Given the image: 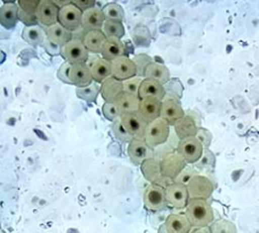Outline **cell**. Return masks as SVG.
Instances as JSON below:
<instances>
[{"label":"cell","mask_w":259,"mask_h":233,"mask_svg":"<svg viewBox=\"0 0 259 233\" xmlns=\"http://www.w3.org/2000/svg\"><path fill=\"white\" fill-rule=\"evenodd\" d=\"M185 215L192 226L204 227L213 223V210L207 200L192 199L186 207Z\"/></svg>","instance_id":"obj_1"},{"label":"cell","mask_w":259,"mask_h":233,"mask_svg":"<svg viewBox=\"0 0 259 233\" xmlns=\"http://www.w3.org/2000/svg\"><path fill=\"white\" fill-rule=\"evenodd\" d=\"M169 136H170V124L164 119L159 118L147 125L145 142L152 149H157L168 141Z\"/></svg>","instance_id":"obj_2"},{"label":"cell","mask_w":259,"mask_h":233,"mask_svg":"<svg viewBox=\"0 0 259 233\" xmlns=\"http://www.w3.org/2000/svg\"><path fill=\"white\" fill-rule=\"evenodd\" d=\"M160 162H161V160L155 157L147 159L141 165V169L143 176H144L147 181L151 182V185H157L166 189L167 187L171 186L172 183L175 182H174L171 179L163 176Z\"/></svg>","instance_id":"obj_3"},{"label":"cell","mask_w":259,"mask_h":233,"mask_svg":"<svg viewBox=\"0 0 259 233\" xmlns=\"http://www.w3.org/2000/svg\"><path fill=\"white\" fill-rule=\"evenodd\" d=\"M61 55L70 64H84L89 58V51L81 39H72L61 48Z\"/></svg>","instance_id":"obj_4"},{"label":"cell","mask_w":259,"mask_h":233,"mask_svg":"<svg viewBox=\"0 0 259 233\" xmlns=\"http://www.w3.org/2000/svg\"><path fill=\"white\" fill-rule=\"evenodd\" d=\"M82 14L83 12L71 3L70 5H66L60 10L59 23L70 32L74 33L75 31L82 28Z\"/></svg>","instance_id":"obj_5"},{"label":"cell","mask_w":259,"mask_h":233,"mask_svg":"<svg viewBox=\"0 0 259 233\" xmlns=\"http://www.w3.org/2000/svg\"><path fill=\"white\" fill-rule=\"evenodd\" d=\"M144 205L151 212H158L167 207L166 189L157 185H150L144 192Z\"/></svg>","instance_id":"obj_6"},{"label":"cell","mask_w":259,"mask_h":233,"mask_svg":"<svg viewBox=\"0 0 259 233\" xmlns=\"http://www.w3.org/2000/svg\"><path fill=\"white\" fill-rule=\"evenodd\" d=\"M187 191H189L190 200L192 199H204L207 200L212 195L215 189L212 182L207 177L196 176L189 182Z\"/></svg>","instance_id":"obj_7"},{"label":"cell","mask_w":259,"mask_h":233,"mask_svg":"<svg viewBox=\"0 0 259 233\" xmlns=\"http://www.w3.org/2000/svg\"><path fill=\"white\" fill-rule=\"evenodd\" d=\"M203 146L195 137L181 140L177 151L187 164H195L203 154Z\"/></svg>","instance_id":"obj_8"},{"label":"cell","mask_w":259,"mask_h":233,"mask_svg":"<svg viewBox=\"0 0 259 233\" xmlns=\"http://www.w3.org/2000/svg\"><path fill=\"white\" fill-rule=\"evenodd\" d=\"M160 164H161V171L163 176L171 179V180H175L183 169L187 166L185 159L178 154V151H172L167 156H164Z\"/></svg>","instance_id":"obj_9"},{"label":"cell","mask_w":259,"mask_h":233,"mask_svg":"<svg viewBox=\"0 0 259 233\" xmlns=\"http://www.w3.org/2000/svg\"><path fill=\"white\" fill-rule=\"evenodd\" d=\"M38 23L46 28L59 23L60 8L57 7L53 0H40L37 10Z\"/></svg>","instance_id":"obj_10"},{"label":"cell","mask_w":259,"mask_h":233,"mask_svg":"<svg viewBox=\"0 0 259 233\" xmlns=\"http://www.w3.org/2000/svg\"><path fill=\"white\" fill-rule=\"evenodd\" d=\"M128 156L134 165H142L147 159L154 158V149L145 142V140H134L128 146Z\"/></svg>","instance_id":"obj_11"},{"label":"cell","mask_w":259,"mask_h":233,"mask_svg":"<svg viewBox=\"0 0 259 233\" xmlns=\"http://www.w3.org/2000/svg\"><path fill=\"white\" fill-rule=\"evenodd\" d=\"M185 116V111L183 109L181 102L178 99L171 97H164L161 104V113L160 118H162L174 127L178 121Z\"/></svg>","instance_id":"obj_12"},{"label":"cell","mask_w":259,"mask_h":233,"mask_svg":"<svg viewBox=\"0 0 259 233\" xmlns=\"http://www.w3.org/2000/svg\"><path fill=\"white\" fill-rule=\"evenodd\" d=\"M166 198L168 205L174 208H185L190 203V196L187 187L180 183H172L166 188Z\"/></svg>","instance_id":"obj_13"},{"label":"cell","mask_w":259,"mask_h":233,"mask_svg":"<svg viewBox=\"0 0 259 233\" xmlns=\"http://www.w3.org/2000/svg\"><path fill=\"white\" fill-rule=\"evenodd\" d=\"M120 120H121L123 127L127 129V131L132 134L134 139H137V140H145L146 129L149 124L141 118L140 114L133 113L121 115Z\"/></svg>","instance_id":"obj_14"},{"label":"cell","mask_w":259,"mask_h":233,"mask_svg":"<svg viewBox=\"0 0 259 233\" xmlns=\"http://www.w3.org/2000/svg\"><path fill=\"white\" fill-rule=\"evenodd\" d=\"M111 67H112V76L119 81L123 82L137 75V67L135 63L127 56L111 62Z\"/></svg>","instance_id":"obj_15"},{"label":"cell","mask_w":259,"mask_h":233,"mask_svg":"<svg viewBox=\"0 0 259 233\" xmlns=\"http://www.w3.org/2000/svg\"><path fill=\"white\" fill-rule=\"evenodd\" d=\"M161 104L162 101L154 99V98H144V99H141L138 114H140L141 118L144 120L147 124H150L160 118Z\"/></svg>","instance_id":"obj_16"},{"label":"cell","mask_w":259,"mask_h":233,"mask_svg":"<svg viewBox=\"0 0 259 233\" xmlns=\"http://www.w3.org/2000/svg\"><path fill=\"white\" fill-rule=\"evenodd\" d=\"M127 53L126 46H124L121 39L117 38H106L104 46L102 48V58L105 61L113 62L118 58L124 57Z\"/></svg>","instance_id":"obj_17"},{"label":"cell","mask_w":259,"mask_h":233,"mask_svg":"<svg viewBox=\"0 0 259 233\" xmlns=\"http://www.w3.org/2000/svg\"><path fill=\"white\" fill-rule=\"evenodd\" d=\"M105 23V17L103 11L98 7H93L91 10L83 12L82 14V29L84 32L88 31H102Z\"/></svg>","instance_id":"obj_18"},{"label":"cell","mask_w":259,"mask_h":233,"mask_svg":"<svg viewBox=\"0 0 259 233\" xmlns=\"http://www.w3.org/2000/svg\"><path fill=\"white\" fill-rule=\"evenodd\" d=\"M123 92V83L113 76H110L101 84V95L105 102L114 104L117 98Z\"/></svg>","instance_id":"obj_19"},{"label":"cell","mask_w":259,"mask_h":233,"mask_svg":"<svg viewBox=\"0 0 259 233\" xmlns=\"http://www.w3.org/2000/svg\"><path fill=\"white\" fill-rule=\"evenodd\" d=\"M172 128L177 137L180 138V140L195 137L199 130L198 123L195 122V120L190 114H185L184 118L178 121Z\"/></svg>","instance_id":"obj_20"},{"label":"cell","mask_w":259,"mask_h":233,"mask_svg":"<svg viewBox=\"0 0 259 233\" xmlns=\"http://www.w3.org/2000/svg\"><path fill=\"white\" fill-rule=\"evenodd\" d=\"M138 97L141 99H144V98H154V99L162 101L163 98L166 97V92H164V88L162 84H160L159 82L154 81L152 79H144L141 84Z\"/></svg>","instance_id":"obj_21"},{"label":"cell","mask_w":259,"mask_h":233,"mask_svg":"<svg viewBox=\"0 0 259 233\" xmlns=\"http://www.w3.org/2000/svg\"><path fill=\"white\" fill-rule=\"evenodd\" d=\"M71 81L77 88L88 87L94 82L91 67L87 64H74L71 69Z\"/></svg>","instance_id":"obj_22"},{"label":"cell","mask_w":259,"mask_h":233,"mask_svg":"<svg viewBox=\"0 0 259 233\" xmlns=\"http://www.w3.org/2000/svg\"><path fill=\"white\" fill-rule=\"evenodd\" d=\"M164 225L168 233H190L192 224L185 214H171L167 217Z\"/></svg>","instance_id":"obj_23"},{"label":"cell","mask_w":259,"mask_h":233,"mask_svg":"<svg viewBox=\"0 0 259 233\" xmlns=\"http://www.w3.org/2000/svg\"><path fill=\"white\" fill-rule=\"evenodd\" d=\"M17 3H6L0 8V23L7 30H12L19 22Z\"/></svg>","instance_id":"obj_24"},{"label":"cell","mask_w":259,"mask_h":233,"mask_svg":"<svg viewBox=\"0 0 259 233\" xmlns=\"http://www.w3.org/2000/svg\"><path fill=\"white\" fill-rule=\"evenodd\" d=\"M120 110V114L126 115V114H133L138 113L141 104V98L136 95H132L128 92H122L120 95L117 100L114 102Z\"/></svg>","instance_id":"obj_25"},{"label":"cell","mask_w":259,"mask_h":233,"mask_svg":"<svg viewBox=\"0 0 259 233\" xmlns=\"http://www.w3.org/2000/svg\"><path fill=\"white\" fill-rule=\"evenodd\" d=\"M46 34L49 41L61 48L73 39V33L63 28L60 23L46 28Z\"/></svg>","instance_id":"obj_26"},{"label":"cell","mask_w":259,"mask_h":233,"mask_svg":"<svg viewBox=\"0 0 259 233\" xmlns=\"http://www.w3.org/2000/svg\"><path fill=\"white\" fill-rule=\"evenodd\" d=\"M91 71L94 79V82H104L106 79L112 76V67H111V62L103 60V58H97L91 63Z\"/></svg>","instance_id":"obj_27"},{"label":"cell","mask_w":259,"mask_h":233,"mask_svg":"<svg viewBox=\"0 0 259 233\" xmlns=\"http://www.w3.org/2000/svg\"><path fill=\"white\" fill-rule=\"evenodd\" d=\"M144 79H152L164 86L171 78L170 72H169L166 65L161 64V63L152 62L151 64L147 66V69L145 71Z\"/></svg>","instance_id":"obj_28"},{"label":"cell","mask_w":259,"mask_h":233,"mask_svg":"<svg viewBox=\"0 0 259 233\" xmlns=\"http://www.w3.org/2000/svg\"><path fill=\"white\" fill-rule=\"evenodd\" d=\"M106 41V37L105 34L102 32V31H88V32L84 33L82 42L86 48L88 49V51L94 52V53H101L102 52V48L104 46V43Z\"/></svg>","instance_id":"obj_29"},{"label":"cell","mask_w":259,"mask_h":233,"mask_svg":"<svg viewBox=\"0 0 259 233\" xmlns=\"http://www.w3.org/2000/svg\"><path fill=\"white\" fill-rule=\"evenodd\" d=\"M22 39L25 42H28L31 46H40L44 44L45 40L47 39L46 31H44L41 28H39L38 25L33 26H25L22 31Z\"/></svg>","instance_id":"obj_30"},{"label":"cell","mask_w":259,"mask_h":233,"mask_svg":"<svg viewBox=\"0 0 259 233\" xmlns=\"http://www.w3.org/2000/svg\"><path fill=\"white\" fill-rule=\"evenodd\" d=\"M100 92H101V86L100 83L97 82H93L92 84H89L88 87L75 89V95H77L79 99L87 102H95V100L97 99L98 93Z\"/></svg>","instance_id":"obj_31"},{"label":"cell","mask_w":259,"mask_h":233,"mask_svg":"<svg viewBox=\"0 0 259 233\" xmlns=\"http://www.w3.org/2000/svg\"><path fill=\"white\" fill-rule=\"evenodd\" d=\"M103 14H104L105 21H113L122 23L124 20V11L123 8L117 3H109L102 8Z\"/></svg>","instance_id":"obj_32"},{"label":"cell","mask_w":259,"mask_h":233,"mask_svg":"<svg viewBox=\"0 0 259 233\" xmlns=\"http://www.w3.org/2000/svg\"><path fill=\"white\" fill-rule=\"evenodd\" d=\"M102 32L105 34L106 38H117V39H121L126 31H124V28L122 23L120 22H113V21H105L104 25L102 28Z\"/></svg>","instance_id":"obj_33"},{"label":"cell","mask_w":259,"mask_h":233,"mask_svg":"<svg viewBox=\"0 0 259 233\" xmlns=\"http://www.w3.org/2000/svg\"><path fill=\"white\" fill-rule=\"evenodd\" d=\"M164 92H166L167 97L175 98V99L180 100L183 96V91H184V88H183V84L180 79H170L169 81L164 84Z\"/></svg>","instance_id":"obj_34"},{"label":"cell","mask_w":259,"mask_h":233,"mask_svg":"<svg viewBox=\"0 0 259 233\" xmlns=\"http://www.w3.org/2000/svg\"><path fill=\"white\" fill-rule=\"evenodd\" d=\"M216 165V157L209 148H204L203 154L201 158L194 164V166L198 169H212Z\"/></svg>","instance_id":"obj_35"},{"label":"cell","mask_w":259,"mask_h":233,"mask_svg":"<svg viewBox=\"0 0 259 233\" xmlns=\"http://www.w3.org/2000/svg\"><path fill=\"white\" fill-rule=\"evenodd\" d=\"M111 130H112L114 138L118 139V140H120L121 142L131 143L134 140V137L127 131V129L123 127V124L121 123V120H118L115 121V122H113L112 127H111Z\"/></svg>","instance_id":"obj_36"},{"label":"cell","mask_w":259,"mask_h":233,"mask_svg":"<svg viewBox=\"0 0 259 233\" xmlns=\"http://www.w3.org/2000/svg\"><path fill=\"white\" fill-rule=\"evenodd\" d=\"M210 228L211 233H236L235 224L223 218L213 222L210 225Z\"/></svg>","instance_id":"obj_37"},{"label":"cell","mask_w":259,"mask_h":233,"mask_svg":"<svg viewBox=\"0 0 259 233\" xmlns=\"http://www.w3.org/2000/svg\"><path fill=\"white\" fill-rule=\"evenodd\" d=\"M133 61H134V63H135V65L137 67V76L144 78L147 66H149L151 63L153 62L152 61V58L145 55V53H140V55L134 57Z\"/></svg>","instance_id":"obj_38"},{"label":"cell","mask_w":259,"mask_h":233,"mask_svg":"<svg viewBox=\"0 0 259 233\" xmlns=\"http://www.w3.org/2000/svg\"><path fill=\"white\" fill-rule=\"evenodd\" d=\"M102 113L104 115V118L111 121V122H115V121H118L121 118V114H120V110L117 105L110 104V102H104V105L102 107Z\"/></svg>","instance_id":"obj_39"},{"label":"cell","mask_w":259,"mask_h":233,"mask_svg":"<svg viewBox=\"0 0 259 233\" xmlns=\"http://www.w3.org/2000/svg\"><path fill=\"white\" fill-rule=\"evenodd\" d=\"M143 78L141 76H134L132 79H128L126 81H123V91L132 93V95H136L138 96V92H140V88L141 84L143 82Z\"/></svg>","instance_id":"obj_40"},{"label":"cell","mask_w":259,"mask_h":233,"mask_svg":"<svg viewBox=\"0 0 259 233\" xmlns=\"http://www.w3.org/2000/svg\"><path fill=\"white\" fill-rule=\"evenodd\" d=\"M199 176L198 174V171L194 167L192 166H186L183 171L181 172L180 176H178L175 180H174V182L175 183H180V185H184V186H187L189 185V182L193 179L194 177Z\"/></svg>","instance_id":"obj_41"},{"label":"cell","mask_w":259,"mask_h":233,"mask_svg":"<svg viewBox=\"0 0 259 233\" xmlns=\"http://www.w3.org/2000/svg\"><path fill=\"white\" fill-rule=\"evenodd\" d=\"M71 69H72V64H70L69 62H65L61 65L59 71H57V78L61 80V82L72 84V81H71Z\"/></svg>","instance_id":"obj_42"},{"label":"cell","mask_w":259,"mask_h":233,"mask_svg":"<svg viewBox=\"0 0 259 233\" xmlns=\"http://www.w3.org/2000/svg\"><path fill=\"white\" fill-rule=\"evenodd\" d=\"M39 3L40 2H37V0H20V2L17 3V5H19L21 10H23L26 14L37 16L35 14H37Z\"/></svg>","instance_id":"obj_43"},{"label":"cell","mask_w":259,"mask_h":233,"mask_svg":"<svg viewBox=\"0 0 259 233\" xmlns=\"http://www.w3.org/2000/svg\"><path fill=\"white\" fill-rule=\"evenodd\" d=\"M195 138L198 139L201 145L203 146V148H208L209 146L211 145L212 134H211L210 131H208V130H205L203 128H199L198 133H196Z\"/></svg>","instance_id":"obj_44"},{"label":"cell","mask_w":259,"mask_h":233,"mask_svg":"<svg viewBox=\"0 0 259 233\" xmlns=\"http://www.w3.org/2000/svg\"><path fill=\"white\" fill-rule=\"evenodd\" d=\"M72 4H74V5L82 12L91 10V8L95 7L96 5V3L94 2V0H72Z\"/></svg>","instance_id":"obj_45"},{"label":"cell","mask_w":259,"mask_h":233,"mask_svg":"<svg viewBox=\"0 0 259 233\" xmlns=\"http://www.w3.org/2000/svg\"><path fill=\"white\" fill-rule=\"evenodd\" d=\"M44 47L49 53H51V55H61V47L56 46V44L51 42L48 39L45 40Z\"/></svg>","instance_id":"obj_46"},{"label":"cell","mask_w":259,"mask_h":233,"mask_svg":"<svg viewBox=\"0 0 259 233\" xmlns=\"http://www.w3.org/2000/svg\"><path fill=\"white\" fill-rule=\"evenodd\" d=\"M190 233H211V228H210V226L194 227Z\"/></svg>","instance_id":"obj_47"},{"label":"cell","mask_w":259,"mask_h":233,"mask_svg":"<svg viewBox=\"0 0 259 233\" xmlns=\"http://www.w3.org/2000/svg\"><path fill=\"white\" fill-rule=\"evenodd\" d=\"M158 233H168V231H167V227H166V225H164V224H162V225L159 227V231H158Z\"/></svg>","instance_id":"obj_48"}]
</instances>
